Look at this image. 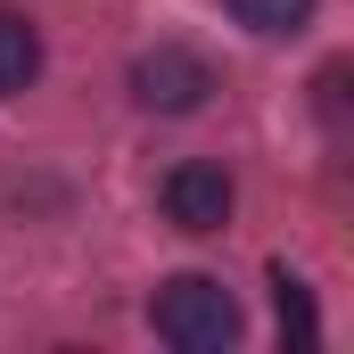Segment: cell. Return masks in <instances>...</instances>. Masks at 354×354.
<instances>
[{
    "label": "cell",
    "instance_id": "cell-2",
    "mask_svg": "<svg viewBox=\"0 0 354 354\" xmlns=\"http://www.w3.org/2000/svg\"><path fill=\"white\" fill-rule=\"evenodd\" d=\"M206 91H214V66H206L198 50H181V41H157V50L132 58V99H140L149 115H198Z\"/></svg>",
    "mask_w": 354,
    "mask_h": 354
},
{
    "label": "cell",
    "instance_id": "cell-6",
    "mask_svg": "<svg viewBox=\"0 0 354 354\" xmlns=\"http://www.w3.org/2000/svg\"><path fill=\"white\" fill-rule=\"evenodd\" d=\"M272 288H280V330H288V346H313V338H322V322H313V297H305V280L272 272Z\"/></svg>",
    "mask_w": 354,
    "mask_h": 354
},
{
    "label": "cell",
    "instance_id": "cell-3",
    "mask_svg": "<svg viewBox=\"0 0 354 354\" xmlns=\"http://www.w3.org/2000/svg\"><path fill=\"white\" fill-rule=\"evenodd\" d=\"M231 198H239V189H231V174H223V165L189 157V165H174V174H165V223L206 239V231H223V223H231Z\"/></svg>",
    "mask_w": 354,
    "mask_h": 354
},
{
    "label": "cell",
    "instance_id": "cell-4",
    "mask_svg": "<svg viewBox=\"0 0 354 354\" xmlns=\"http://www.w3.org/2000/svg\"><path fill=\"white\" fill-rule=\"evenodd\" d=\"M33 83H41V33H33V17L0 8V99H17Z\"/></svg>",
    "mask_w": 354,
    "mask_h": 354
},
{
    "label": "cell",
    "instance_id": "cell-1",
    "mask_svg": "<svg viewBox=\"0 0 354 354\" xmlns=\"http://www.w3.org/2000/svg\"><path fill=\"white\" fill-rule=\"evenodd\" d=\"M149 330L165 346H181V354H223L239 338V305H231V288L214 272H174L149 297Z\"/></svg>",
    "mask_w": 354,
    "mask_h": 354
},
{
    "label": "cell",
    "instance_id": "cell-5",
    "mask_svg": "<svg viewBox=\"0 0 354 354\" xmlns=\"http://www.w3.org/2000/svg\"><path fill=\"white\" fill-rule=\"evenodd\" d=\"M248 33H297L305 17H313V0H223Z\"/></svg>",
    "mask_w": 354,
    "mask_h": 354
}]
</instances>
